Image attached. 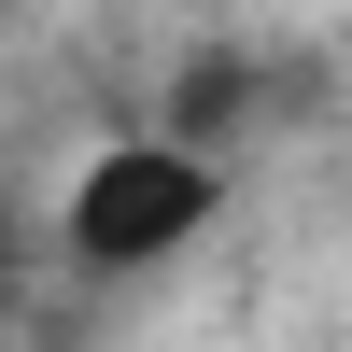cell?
<instances>
[{
  "label": "cell",
  "mask_w": 352,
  "mask_h": 352,
  "mask_svg": "<svg viewBox=\"0 0 352 352\" xmlns=\"http://www.w3.org/2000/svg\"><path fill=\"white\" fill-rule=\"evenodd\" d=\"M212 155L197 141H113L99 169L71 184V254L85 268H155V254H184L197 226H212Z\"/></svg>",
  "instance_id": "obj_1"
},
{
  "label": "cell",
  "mask_w": 352,
  "mask_h": 352,
  "mask_svg": "<svg viewBox=\"0 0 352 352\" xmlns=\"http://www.w3.org/2000/svg\"><path fill=\"white\" fill-rule=\"evenodd\" d=\"M0 296H14V282H0Z\"/></svg>",
  "instance_id": "obj_2"
}]
</instances>
